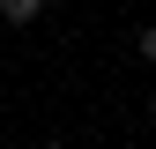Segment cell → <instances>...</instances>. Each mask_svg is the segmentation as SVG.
I'll use <instances>...</instances> for the list:
<instances>
[{"label":"cell","mask_w":156,"mask_h":149,"mask_svg":"<svg viewBox=\"0 0 156 149\" xmlns=\"http://www.w3.org/2000/svg\"><path fill=\"white\" fill-rule=\"evenodd\" d=\"M37 15H45V0H0V23L8 30H30Z\"/></svg>","instance_id":"1"},{"label":"cell","mask_w":156,"mask_h":149,"mask_svg":"<svg viewBox=\"0 0 156 149\" xmlns=\"http://www.w3.org/2000/svg\"><path fill=\"white\" fill-rule=\"evenodd\" d=\"M134 52H141V60H149V67H156V23H149V30H141V37H134Z\"/></svg>","instance_id":"2"},{"label":"cell","mask_w":156,"mask_h":149,"mask_svg":"<svg viewBox=\"0 0 156 149\" xmlns=\"http://www.w3.org/2000/svg\"><path fill=\"white\" fill-rule=\"evenodd\" d=\"M37 149H67V142H37Z\"/></svg>","instance_id":"3"},{"label":"cell","mask_w":156,"mask_h":149,"mask_svg":"<svg viewBox=\"0 0 156 149\" xmlns=\"http://www.w3.org/2000/svg\"><path fill=\"white\" fill-rule=\"evenodd\" d=\"M149 119H156V97H149Z\"/></svg>","instance_id":"4"}]
</instances>
